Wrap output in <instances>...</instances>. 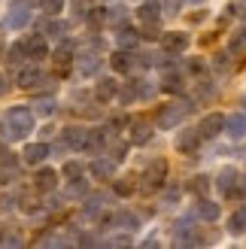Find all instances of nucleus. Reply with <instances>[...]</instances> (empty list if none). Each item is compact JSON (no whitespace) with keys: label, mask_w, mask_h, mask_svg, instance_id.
Instances as JSON below:
<instances>
[{"label":"nucleus","mask_w":246,"mask_h":249,"mask_svg":"<svg viewBox=\"0 0 246 249\" xmlns=\"http://www.w3.org/2000/svg\"><path fill=\"white\" fill-rule=\"evenodd\" d=\"M213 97H216V85L207 82V79H201L198 82V101H213Z\"/></svg>","instance_id":"nucleus-30"},{"label":"nucleus","mask_w":246,"mask_h":249,"mask_svg":"<svg viewBox=\"0 0 246 249\" xmlns=\"http://www.w3.org/2000/svg\"><path fill=\"white\" fill-rule=\"evenodd\" d=\"M243 158H246V149H243Z\"/></svg>","instance_id":"nucleus-47"},{"label":"nucleus","mask_w":246,"mask_h":249,"mask_svg":"<svg viewBox=\"0 0 246 249\" xmlns=\"http://www.w3.org/2000/svg\"><path fill=\"white\" fill-rule=\"evenodd\" d=\"M61 173H64L67 179H79L82 177V164H79V161H67V164L61 167Z\"/></svg>","instance_id":"nucleus-33"},{"label":"nucleus","mask_w":246,"mask_h":249,"mask_svg":"<svg viewBox=\"0 0 246 249\" xmlns=\"http://www.w3.org/2000/svg\"><path fill=\"white\" fill-rule=\"evenodd\" d=\"M198 216L207 219V222H216V219H219V204H213V201H207V197H201V201H198Z\"/></svg>","instance_id":"nucleus-25"},{"label":"nucleus","mask_w":246,"mask_h":249,"mask_svg":"<svg viewBox=\"0 0 246 249\" xmlns=\"http://www.w3.org/2000/svg\"><path fill=\"white\" fill-rule=\"evenodd\" d=\"M225 134L234 137V140H240V137H246V113H234L225 119Z\"/></svg>","instance_id":"nucleus-11"},{"label":"nucleus","mask_w":246,"mask_h":249,"mask_svg":"<svg viewBox=\"0 0 246 249\" xmlns=\"http://www.w3.org/2000/svg\"><path fill=\"white\" fill-rule=\"evenodd\" d=\"M216 185H219V192H222L225 197H246V192H243V179H240L237 167H225L222 173H219Z\"/></svg>","instance_id":"nucleus-3"},{"label":"nucleus","mask_w":246,"mask_h":249,"mask_svg":"<svg viewBox=\"0 0 246 249\" xmlns=\"http://www.w3.org/2000/svg\"><path fill=\"white\" fill-rule=\"evenodd\" d=\"M240 104H243V107H246V97H240Z\"/></svg>","instance_id":"nucleus-46"},{"label":"nucleus","mask_w":246,"mask_h":249,"mask_svg":"<svg viewBox=\"0 0 246 249\" xmlns=\"http://www.w3.org/2000/svg\"><path fill=\"white\" fill-rule=\"evenodd\" d=\"M161 89H164V91H170V94H179L182 89H186V82H182V73L167 70V73H164V79H161Z\"/></svg>","instance_id":"nucleus-19"},{"label":"nucleus","mask_w":246,"mask_h":249,"mask_svg":"<svg viewBox=\"0 0 246 249\" xmlns=\"http://www.w3.org/2000/svg\"><path fill=\"white\" fill-rule=\"evenodd\" d=\"M6 164H12V152L0 143V167H6Z\"/></svg>","instance_id":"nucleus-39"},{"label":"nucleus","mask_w":246,"mask_h":249,"mask_svg":"<svg viewBox=\"0 0 246 249\" xmlns=\"http://www.w3.org/2000/svg\"><path fill=\"white\" fill-rule=\"evenodd\" d=\"M231 52H234V55H243L246 52V28H240L234 36H231Z\"/></svg>","instance_id":"nucleus-28"},{"label":"nucleus","mask_w":246,"mask_h":249,"mask_svg":"<svg viewBox=\"0 0 246 249\" xmlns=\"http://www.w3.org/2000/svg\"><path fill=\"white\" fill-rule=\"evenodd\" d=\"M64 31H67L64 21H52V24H49V34H52L55 40H64Z\"/></svg>","instance_id":"nucleus-37"},{"label":"nucleus","mask_w":246,"mask_h":249,"mask_svg":"<svg viewBox=\"0 0 246 249\" xmlns=\"http://www.w3.org/2000/svg\"><path fill=\"white\" fill-rule=\"evenodd\" d=\"M97 67H101V55L85 52V55L79 58V70H82V76H91V73H97Z\"/></svg>","instance_id":"nucleus-24"},{"label":"nucleus","mask_w":246,"mask_h":249,"mask_svg":"<svg viewBox=\"0 0 246 249\" xmlns=\"http://www.w3.org/2000/svg\"><path fill=\"white\" fill-rule=\"evenodd\" d=\"M0 55H3V40H0Z\"/></svg>","instance_id":"nucleus-45"},{"label":"nucleus","mask_w":246,"mask_h":249,"mask_svg":"<svg viewBox=\"0 0 246 249\" xmlns=\"http://www.w3.org/2000/svg\"><path fill=\"white\" fill-rule=\"evenodd\" d=\"M128 140L134 146H146L152 140V124L146 122V119H137V122H131V134H128Z\"/></svg>","instance_id":"nucleus-9"},{"label":"nucleus","mask_w":246,"mask_h":249,"mask_svg":"<svg viewBox=\"0 0 246 249\" xmlns=\"http://www.w3.org/2000/svg\"><path fill=\"white\" fill-rule=\"evenodd\" d=\"M61 6H64V0H40V9L49 12V16H52V12H58Z\"/></svg>","instance_id":"nucleus-36"},{"label":"nucleus","mask_w":246,"mask_h":249,"mask_svg":"<svg viewBox=\"0 0 246 249\" xmlns=\"http://www.w3.org/2000/svg\"><path fill=\"white\" fill-rule=\"evenodd\" d=\"M213 64H216V70H219V73H225V70L231 67V61H228V52H222V55H216V58H213Z\"/></svg>","instance_id":"nucleus-38"},{"label":"nucleus","mask_w":246,"mask_h":249,"mask_svg":"<svg viewBox=\"0 0 246 249\" xmlns=\"http://www.w3.org/2000/svg\"><path fill=\"white\" fill-rule=\"evenodd\" d=\"M31 109H34V116H52V113H55V101H52L49 94H43V97H34Z\"/></svg>","instance_id":"nucleus-23"},{"label":"nucleus","mask_w":246,"mask_h":249,"mask_svg":"<svg viewBox=\"0 0 246 249\" xmlns=\"http://www.w3.org/2000/svg\"><path fill=\"white\" fill-rule=\"evenodd\" d=\"M55 185H58V173L49 170V167H43V170L34 177V189H36V192H52Z\"/></svg>","instance_id":"nucleus-14"},{"label":"nucleus","mask_w":246,"mask_h":249,"mask_svg":"<svg viewBox=\"0 0 246 249\" xmlns=\"http://www.w3.org/2000/svg\"><path fill=\"white\" fill-rule=\"evenodd\" d=\"M91 177H97V179H109L116 173V158H97V161H91Z\"/></svg>","instance_id":"nucleus-13"},{"label":"nucleus","mask_w":246,"mask_h":249,"mask_svg":"<svg viewBox=\"0 0 246 249\" xmlns=\"http://www.w3.org/2000/svg\"><path fill=\"white\" fill-rule=\"evenodd\" d=\"M28 18H31V6H28V3H16V6L9 9V16H6V24L18 31V28H24V24H28Z\"/></svg>","instance_id":"nucleus-10"},{"label":"nucleus","mask_w":246,"mask_h":249,"mask_svg":"<svg viewBox=\"0 0 246 249\" xmlns=\"http://www.w3.org/2000/svg\"><path fill=\"white\" fill-rule=\"evenodd\" d=\"M64 140H67L70 149H85V143H88V131H85V128H67Z\"/></svg>","instance_id":"nucleus-18"},{"label":"nucleus","mask_w":246,"mask_h":249,"mask_svg":"<svg viewBox=\"0 0 246 249\" xmlns=\"http://www.w3.org/2000/svg\"><path fill=\"white\" fill-rule=\"evenodd\" d=\"M140 36H143V40H161V31H158V21H143V28H140Z\"/></svg>","instance_id":"nucleus-29"},{"label":"nucleus","mask_w":246,"mask_h":249,"mask_svg":"<svg viewBox=\"0 0 246 249\" xmlns=\"http://www.w3.org/2000/svg\"><path fill=\"white\" fill-rule=\"evenodd\" d=\"M198 131L204 140H213V137H219L225 131V116L222 113H210V116H204V122L198 124Z\"/></svg>","instance_id":"nucleus-8"},{"label":"nucleus","mask_w":246,"mask_h":249,"mask_svg":"<svg viewBox=\"0 0 246 249\" xmlns=\"http://www.w3.org/2000/svg\"><path fill=\"white\" fill-rule=\"evenodd\" d=\"M34 131V109L31 107H12L9 113L0 119V134L6 137V140H24Z\"/></svg>","instance_id":"nucleus-1"},{"label":"nucleus","mask_w":246,"mask_h":249,"mask_svg":"<svg viewBox=\"0 0 246 249\" xmlns=\"http://www.w3.org/2000/svg\"><path fill=\"white\" fill-rule=\"evenodd\" d=\"M189 70L192 73H204V61H189Z\"/></svg>","instance_id":"nucleus-43"},{"label":"nucleus","mask_w":246,"mask_h":249,"mask_svg":"<svg viewBox=\"0 0 246 249\" xmlns=\"http://www.w3.org/2000/svg\"><path fill=\"white\" fill-rule=\"evenodd\" d=\"M109 64H113V70H116V73H131L134 58H131L128 49H119V52H116L113 58H109Z\"/></svg>","instance_id":"nucleus-17"},{"label":"nucleus","mask_w":246,"mask_h":249,"mask_svg":"<svg viewBox=\"0 0 246 249\" xmlns=\"http://www.w3.org/2000/svg\"><path fill=\"white\" fill-rule=\"evenodd\" d=\"M70 195H73V197H79V195H85V182H79V179H73V185H70Z\"/></svg>","instance_id":"nucleus-41"},{"label":"nucleus","mask_w":246,"mask_h":249,"mask_svg":"<svg viewBox=\"0 0 246 249\" xmlns=\"http://www.w3.org/2000/svg\"><path fill=\"white\" fill-rule=\"evenodd\" d=\"M6 89H9V82H6V76H3V73H0V97L6 94Z\"/></svg>","instance_id":"nucleus-44"},{"label":"nucleus","mask_w":246,"mask_h":249,"mask_svg":"<svg viewBox=\"0 0 246 249\" xmlns=\"http://www.w3.org/2000/svg\"><path fill=\"white\" fill-rule=\"evenodd\" d=\"M140 43V31H134V28H122L119 31V46L122 49H134Z\"/></svg>","instance_id":"nucleus-27"},{"label":"nucleus","mask_w":246,"mask_h":249,"mask_svg":"<svg viewBox=\"0 0 246 249\" xmlns=\"http://www.w3.org/2000/svg\"><path fill=\"white\" fill-rule=\"evenodd\" d=\"M46 155H49V146L46 143H31L28 149H24V161H28V164H43Z\"/></svg>","instance_id":"nucleus-20"},{"label":"nucleus","mask_w":246,"mask_h":249,"mask_svg":"<svg viewBox=\"0 0 246 249\" xmlns=\"http://www.w3.org/2000/svg\"><path fill=\"white\" fill-rule=\"evenodd\" d=\"M109 246H131V237H113Z\"/></svg>","instance_id":"nucleus-42"},{"label":"nucleus","mask_w":246,"mask_h":249,"mask_svg":"<svg viewBox=\"0 0 246 249\" xmlns=\"http://www.w3.org/2000/svg\"><path fill=\"white\" fill-rule=\"evenodd\" d=\"M70 67H73V43L61 40V46L55 49V73L58 76H67Z\"/></svg>","instance_id":"nucleus-7"},{"label":"nucleus","mask_w":246,"mask_h":249,"mask_svg":"<svg viewBox=\"0 0 246 249\" xmlns=\"http://www.w3.org/2000/svg\"><path fill=\"white\" fill-rule=\"evenodd\" d=\"M192 101H176V104H167V107H161V113H158V128L161 131H170V128H176V124L182 122V119H189V113H192Z\"/></svg>","instance_id":"nucleus-2"},{"label":"nucleus","mask_w":246,"mask_h":249,"mask_svg":"<svg viewBox=\"0 0 246 249\" xmlns=\"http://www.w3.org/2000/svg\"><path fill=\"white\" fill-rule=\"evenodd\" d=\"M85 21L94 24V28H101V24H106V9H91V12H85Z\"/></svg>","instance_id":"nucleus-32"},{"label":"nucleus","mask_w":246,"mask_h":249,"mask_svg":"<svg viewBox=\"0 0 246 249\" xmlns=\"http://www.w3.org/2000/svg\"><path fill=\"white\" fill-rule=\"evenodd\" d=\"M116 94H119V82H116V79H101V82L94 85V97H97L101 104H109Z\"/></svg>","instance_id":"nucleus-12"},{"label":"nucleus","mask_w":246,"mask_h":249,"mask_svg":"<svg viewBox=\"0 0 246 249\" xmlns=\"http://www.w3.org/2000/svg\"><path fill=\"white\" fill-rule=\"evenodd\" d=\"M113 222L116 225H125V228H137V216H131V213H119V216H113Z\"/></svg>","instance_id":"nucleus-35"},{"label":"nucleus","mask_w":246,"mask_h":249,"mask_svg":"<svg viewBox=\"0 0 246 249\" xmlns=\"http://www.w3.org/2000/svg\"><path fill=\"white\" fill-rule=\"evenodd\" d=\"M201 131L198 128H182L176 137V152L179 155H198V146H201Z\"/></svg>","instance_id":"nucleus-5"},{"label":"nucleus","mask_w":246,"mask_h":249,"mask_svg":"<svg viewBox=\"0 0 246 249\" xmlns=\"http://www.w3.org/2000/svg\"><path fill=\"white\" fill-rule=\"evenodd\" d=\"M189 189L198 195V197H204V195H207V189H210V177H194V179L189 182Z\"/></svg>","instance_id":"nucleus-31"},{"label":"nucleus","mask_w":246,"mask_h":249,"mask_svg":"<svg viewBox=\"0 0 246 249\" xmlns=\"http://www.w3.org/2000/svg\"><path fill=\"white\" fill-rule=\"evenodd\" d=\"M24 49H28V55H31L34 61H40V58H46V55H49V46H46V40H43L40 34L28 36V40H24Z\"/></svg>","instance_id":"nucleus-15"},{"label":"nucleus","mask_w":246,"mask_h":249,"mask_svg":"<svg viewBox=\"0 0 246 249\" xmlns=\"http://www.w3.org/2000/svg\"><path fill=\"white\" fill-rule=\"evenodd\" d=\"M24 52H28V49H24V43H16L9 49V55H6V61L9 64H21V58H24Z\"/></svg>","instance_id":"nucleus-34"},{"label":"nucleus","mask_w":246,"mask_h":249,"mask_svg":"<svg viewBox=\"0 0 246 249\" xmlns=\"http://www.w3.org/2000/svg\"><path fill=\"white\" fill-rule=\"evenodd\" d=\"M164 177H167V161L164 158H155L149 167H146L143 173V192H155V189H161L164 185Z\"/></svg>","instance_id":"nucleus-4"},{"label":"nucleus","mask_w":246,"mask_h":249,"mask_svg":"<svg viewBox=\"0 0 246 249\" xmlns=\"http://www.w3.org/2000/svg\"><path fill=\"white\" fill-rule=\"evenodd\" d=\"M228 231H231V234H243V231H246V204H240L234 213H231V219H228Z\"/></svg>","instance_id":"nucleus-21"},{"label":"nucleus","mask_w":246,"mask_h":249,"mask_svg":"<svg viewBox=\"0 0 246 249\" xmlns=\"http://www.w3.org/2000/svg\"><path fill=\"white\" fill-rule=\"evenodd\" d=\"M137 18L140 21H158L161 18V3L158 0H143L140 9H137Z\"/></svg>","instance_id":"nucleus-16"},{"label":"nucleus","mask_w":246,"mask_h":249,"mask_svg":"<svg viewBox=\"0 0 246 249\" xmlns=\"http://www.w3.org/2000/svg\"><path fill=\"white\" fill-rule=\"evenodd\" d=\"M161 49H164L167 55L186 52V49H189V34H182V31H167V34H161Z\"/></svg>","instance_id":"nucleus-6"},{"label":"nucleus","mask_w":246,"mask_h":249,"mask_svg":"<svg viewBox=\"0 0 246 249\" xmlns=\"http://www.w3.org/2000/svg\"><path fill=\"white\" fill-rule=\"evenodd\" d=\"M113 192H116L119 197H128V195L137 192V182H134V177H122V179L113 182Z\"/></svg>","instance_id":"nucleus-26"},{"label":"nucleus","mask_w":246,"mask_h":249,"mask_svg":"<svg viewBox=\"0 0 246 249\" xmlns=\"http://www.w3.org/2000/svg\"><path fill=\"white\" fill-rule=\"evenodd\" d=\"M109 152H113L116 161H122V158H125V152H128V146H125V143H116L113 149H109Z\"/></svg>","instance_id":"nucleus-40"},{"label":"nucleus","mask_w":246,"mask_h":249,"mask_svg":"<svg viewBox=\"0 0 246 249\" xmlns=\"http://www.w3.org/2000/svg\"><path fill=\"white\" fill-rule=\"evenodd\" d=\"M40 79H43V73L36 67H21L18 70V85H21V89H34Z\"/></svg>","instance_id":"nucleus-22"}]
</instances>
